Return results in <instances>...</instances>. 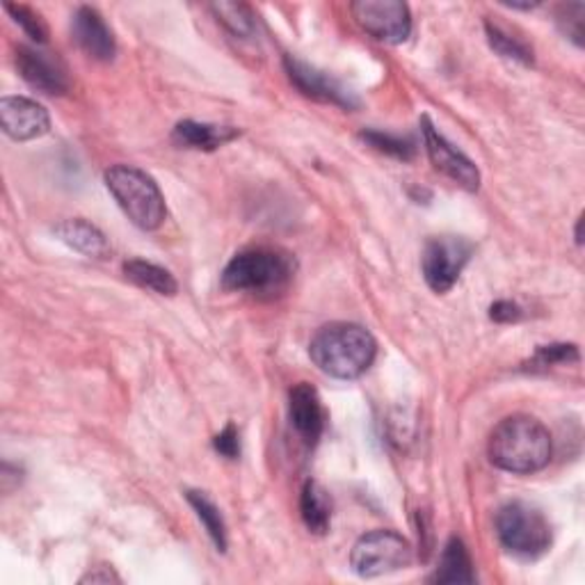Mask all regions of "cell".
<instances>
[{
	"label": "cell",
	"instance_id": "603a6c76",
	"mask_svg": "<svg viewBox=\"0 0 585 585\" xmlns=\"http://www.w3.org/2000/svg\"><path fill=\"white\" fill-rule=\"evenodd\" d=\"M359 138L368 147H374L380 153L393 156V158H398V161H410V158H414V153H416V147L412 140L401 138V136H391V133L368 128V130L359 133Z\"/></svg>",
	"mask_w": 585,
	"mask_h": 585
},
{
	"label": "cell",
	"instance_id": "6da1fadb",
	"mask_svg": "<svg viewBox=\"0 0 585 585\" xmlns=\"http://www.w3.org/2000/svg\"><path fill=\"white\" fill-rule=\"evenodd\" d=\"M551 435L544 425L526 414L503 418L490 435L487 456L494 467L511 473H536L551 460Z\"/></svg>",
	"mask_w": 585,
	"mask_h": 585
},
{
	"label": "cell",
	"instance_id": "44dd1931",
	"mask_svg": "<svg viewBox=\"0 0 585 585\" xmlns=\"http://www.w3.org/2000/svg\"><path fill=\"white\" fill-rule=\"evenodd\" d=\"M210 12L216 14V19L225 25L231 35L241 37V39L254 37L256 16L248 5H243V3H213Z\"/></svg>",
	"mask_w": 585,
	"mask_h": 585
},
{
	"label": "cell",
	"instance_id": "ba28073f",
	"mask_svg": "<svg viewBox=\"0 0 585 585\" xmlns=\"http://www.w3.org/2000/svg\"><path fill=\"white\" fill-rule=\"evenodd\" d=\"M351 12L359 28L385 44H403L412 33L410 8L401 0H357Z\"/></svg>",
	"mask_w": 585,
	"mask_h": 585
},
{
	"label": "cell",
	"instance_id": "ac0fdd59",
	"mask_svg": "<svg viewBox=\"0 0 585 585\" xmlns=\"http://www.w3.org/2000/svg\"><path fill=\"white\" fill-rule=\"evenodd\" d=\"M433 581L437 583H473L475 581L471 555L460 538H450L446 542Z\"/></svg>",
	"mask_w": 585,
	"mask_h": 585
},
{
	"label": "cell",
	"instance_id": "ffe728a7",
	"mask_svg": "<svg viewBox=\"0 0 585 585\" xmlns=\"http://www.w3.org/2000/svg\"><path fill=\"white\" fill-rule=\"evenodd\" d=\"M188 503L195 508L199 521L204 524L208 538L213 540V544L218 547V551H227V526L222 519V513L216 503H213L204 492H188Z\"/></svg>",
	"mask_w": 585,
	"mask_h": 585
},
{
	"label": "cell",
	"instance_id": "4316f807",
	"mask_svg": "<svg viewBox=\"0 0 585 585\" xmlns=\"http://www.w3.org/2000/svg\"><path fill=\"white\" fill-rule=\"evenodd\" d=\"M213 448H216L218 454L227 460H238V456H241V437H238L233 423H229L227 428L216 439H213Z\"/></svg>",
	"mask_w": 585,
	"mask_h": 585
},
{
	"label": "cell",
	"instance_id": "7a4b0ae2",
	"mask_svg": "<svg viewBox=\"0 0 585 585\" xmlns=\"http://www.w3.org/2000/svg\"><path fill=\"white\" fill-rule=\"evenodd\" d=\"M378 343L368 330L353 323H332L311 339L309 357L336 380H357L376 362Z\"/></svg>",
	"mask_w": 585,
	"mask_h": 585
},
{
	"label": "cell",
	"instance_id": "5bb4252c",
	"mask_svg": "<svg viewBox=\"0 0 585 585\" xmlns=\"http://www.w3.org/2000/svg\"><path fill=\"white\" fill-rule=\"evenodd\" d=\"M71 33L76 44L81 46L90 58L111 62L117 56V42L111 31V25L105 23L99 10L94 8H78L71 21Z\"/></svg>",
	"mask_w": 585,
	"mask_h": 585
},
{
	"label": "cell",
	"instance_id": "e0dca14e",
	"mask_svg": "<svg viewBox=\"0 0 585 585\" xmlns=\"http://www.w3.org/2000/svg\"><path fill=\"white\" fill-rule=\"evenodd\" d=\"M300 515L309 534L325 536L330 530L332 519V501L328 492L321 487V483L307 481L300 494Z\"/></svg>",
	"mask_w": 585,
	"mask_h": 585
},
{
	"label": "cell",
	"instance_id": "277c9868",
	"mask_svg": "<svg viewBox=\"0 0 585 585\" xmlns=\"http://www.w3.org/2000/svg\"><path fill=\"white\" fill-rule=\"evenodd\" d=\"M105 185L133 225L142 231H153L163 225L168 216L165 197L147 172L130 165H115L105 172Z\"/></svg>",
	"mask_w": 585,
	"mask_h": 585
},
{
	"label": "cell",
	"instance_id": "f1b7e54d",
	"mask_svg": "<svg viewBox=\"0 0 585 585\" xmlns=\"http://www.w3.org/2000/svg\"><path fill=\"white\" fill-rule=\"evenodd\" d=\"M111 581H115V583L122 581L111 567H96L94 572H90L81 578V583H111Z\"/></svg>",
	"mask_w": 585,
	"mask_h": 585
},
{
	"label": "cell",
	"instance_id": "4fadbf2b",
	"mask_svg": "<svg viewBox=\"0 0 585 585\" xmlns=\"http://www.w3.org/2000/svg\"><path fill=\"white\" fill-rule=\"evenodd\" d=\"M288 418L307 446H316L325 428V410L316 387L300 382L288 391Z\"/></svg>",
	"mask_w": 585,
	"mask_h": 585
},
{
	"label": "cell",
	"instance_id": "d6986e66",
	"mask_svg": "<svg viewBox=\"0 0 585 585\" xmlns=\"http://www.w3.org/2000/svg\"><path fill=\"white\" fill-rule=\"evenodd\" d=\"M124 275L142 288H149L158 296H176L179 284L172 277L170 271L161 268V265L142 261V259H130L124 263Z\"/></svg>",
	"mask_w": 585,
	"mask_h": 585
},
{
	"label": "cell",
	"instance_id": "8992f818",
	"mask_svg": "<svg viewBox=\"0 0 585 585\" xmlns=\"http://www.w3.org/2000/svg\"><path fill=\"white\" fill-rule=\"evenodd\" d=\"M351 565L362 578L401 572L412 565V547L395 530H374L355 542Z\"/></svg>",
	"mask_w": 585,
	"mask_h": 585
},
{
	"label": "cell",
	"instance_id": "9c48e42d",
	"mask_svg": "<svg viewBox=\"0 0 585 585\" xmlns=\"http://www.w3.org/2000/svg\"><path fill=\"white\" fill-rule=\"evenodd\" d=\"M421 126H423L425 151H428V158L435 170L462 185L469 193H475L481 188V172H478L475 163L469 161L458 147L450 145L428 117L421 119Z\"/></svg>",
	"mask_w": 585,
	"mask_h": 585
},
{
	"label": "cell",
	"instance_id": "7c38bea8",
	"mask_svg": "<svg viewBox=\"0 0 585 585\" xmlns=\"http://www.w3.org/2000/svg\"><path fill=\"white\" fill-rule=\"evenodd\" d=\"M0 122H3L5 136L16 142L42 138L50 128V117L44 105L25 96L0 99Z\"/></svg>",
	"mask_w": 585,
	"mask_h": 585
},
{
	"label": "cell",
	"instance_id": "8fae6325",
	"mask_svg": "<svg viewBox=\"0 0 585 585\" xmlns=\"http://www.w3.org/2000/svg\"><path fill=\"white\" fill-rule=\"evenodd\" d=\"M284 69L290 78V83L296 85L305 96L316 99V101H323V103H332L339 105V108H355L357 99L351 90H345L336 78H332L330 73L316 69L307 62H302L296 56H286L284 58Z\"/></svg>",
	"mask_w": 585,
	"mask_h": 585
},
{
	"label": "cell",
	"instance_id": "7402d4cb",
	"mask_svg": "<svg viewBox=\"0 0 585 585\" xmlns=\"http://www.w3.org/2000/svg\"><path fill=\"white\" fill-rule=\"evenodd\" d=\"M485 33H487V42L490 46L498 53L501 58H508L515 62H521L526 67L534 65V50L526 46V42H521L519 37L511 35L508 31H503L501 25L487 21L485 23Z\"/></svg>",
	"mask_w": 585,
	"mask_h": 585
},
{
	"label": "cell",
	"instance_id": "5b68a950",
	"mask_svg": "<svg viewBox=\"0 0 585 585\" xmlns=\"http://www.w3.org/2000/svg\"><path fill=\"white\" fill-rule=\"evenodd\" d=\"M494 524L503 549L517 558H524V561H536L551 547L549 519L530 503H505L496 513Z\"/></svg>",
	"mask_w": 585,
	"mask_h": 585
},
{
	"label": "cell",
	"instance_id": "83f0119b",
	"mask_svg": "<svg viewBox=\"0 0 585 585\" xmlns=\"http://www.w3.org/2000/svg\"><path fill=\"white\" fill-rule=\"evenodd\" d=\"M490 318L494 323H517L521 318V309L511 300H498L490 307Z\"/></svg>",
	"mask_w": 585,
	"mask_h": 585
},
{
	"label": "cell",
	"instance_id": "30bf717a",
	"mask_svg": "<svg viewBox=\"0 0 585 585\" xmlns=\"http://www.w3.org/2000/svg\"><path fill=\"white\" fill-rule=\"evenodd\" d=\"M14 60L21 78L31 88L50 96H62L69 92L67 67L53 53L33 46H19Z\"/></svg>",
	"mask_w": 585,
	"mask_h": 585
},
{
	"label": "cell",
	"instance_id": "484cf974",
	"mask_svg": "<svg viewBox=\"0 0 585 585\" xmlns=\"http://www.w3.org/2000/svg\"><path fill=\"white\" fill-rule=\"evenodd\" d=\"M558 25L565 33L567 39H572L576 46H583L585 42V5L583 3H567L558 10Z\"/></svg>",
	"mask_w": 585,
	"mask_h": 585
},
{
	"label": "cell",
	"instance_id": "cb8c5ba5",
	"mask_svg": "<svg viewBox=\"0 0 585 585\" xmlns=\"http://www.w3.org/2000/svg\"><path fill=\"white\" fill-rule=\"evenodd\" d=\"M5 12L21 25L23 33L28 35L33 42L37 44H46L48 42V28H46V21L42 19L39 12H35L28 5H5Z\"/></svg>",
	"mask_w": 585,
	"mask_h": 585
},
{
	"label": "cell",
	"instance_id": "3957f363",
	"mask_svg": "<svg viewBox=\"0 0 585 585\" xmlns=\"http://www.w3.org/2000/svg\"><path fill=\"white\" fill-rule=\"evenodd\" d=\"M296 277V259L275 248H250L238 252L222 273V288L238 292H282Z\"/></svg>",
	"mask_w": 585,
	"mask_h": 585
},
{
	"label": "cell",
	"instance_id": "9a60e30c",
	"mask_svg": "<svg viewBox=\"0 0 585 585\" xmlns=\"http://www.w3.org/2000/svg\"><path fill=\"white\" fill-rule=\"evenodd\" d=\"M241 136V130L233 126H218V124H199L193 119L179 122L174 128V142L185 149H199V151H216L227 142Z\"/></svg>",
	"mask_w": 585,
	"mask_h": 585
},
{
	"label": "cell",
	"instance_id": "2e32d148",
	"mask_svg": "<svg viewBox=\"0 0 585 585\" xmlns=\"http://www.w3.org/2000/svg\"><path fill=\"white\" fill-rule=\"evenodd\" d=\"M56 236L65 245H69L71 250L81 252L90 259H108L111 256V243L108 238L103 236V231L94 225H90L88 220L81 218H73V220H65L60 225H56Z\"/></svg>",
	"mask_w": 585,
	"mask_h": 585
},
{
	"label": "cell",
	"instance_id": "52a82bcc",
	"mask_svg": "<svg viewBox=\"0 0 585 585\" xmlns=\"http://www.w3.org/2000/svg\"><path fill=\"white\" fill-rule=\"evenodd\" d=\"M473 254V245L460 236L431 238L421 254L423 279L435 292H448L460 279L464 265Z\"/></svg>",
	"mask_w": 585,
	"mask_h": 585
},
{
	"label": "cell",
	"instance_id": "d4e9b609",
	"mask_svg": "<svg viewBox=\"0 0 585 585\" xmlns=\"http://www.w3.org/2000/svg\"><path fill=\"white\" fill-rule=\"evenodd\" d=\"M578 362V348L574 343H553L542 345L530 359V368H551L555 364H572Z\"/></svg>",
	"mask_w": 585,
	"mask_h": 585
}]
</instances>
